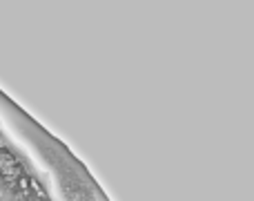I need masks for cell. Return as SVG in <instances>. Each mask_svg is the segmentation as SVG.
I'll return each mask as SVG.
<instances>
[{
    "instance_id": "1",
    "label": "cell",
    "mask_w": 254,
    "mask_h": 201,
    "mask_svg": "<svg viewBox=\"0 0 254 201\" xmlns=\"http://www.w3.org/2000/svg\"><path fill=\"white\" fill-rule=\"evenodd\" d=\"M0 175H2L4 181H18L20 179V166H18V161L13 159L11 152H7V150H0Z\"/></svg>"
},
{
    "instance_id": "2",
    "label": "cell",
    "mask_w": 254,
    "mask_h": 201,
    "mask_svg": "<svg viewBox=\"0 0 254 201\" xmlns=\"http://www.w3.org/2000/svg\"><path fill=\"white\" fill-rule=\"evenodd\" d=\"M18 188L27 190V188H29V179H27V177H20V179H18Z\"/></svg>"
}]
</instances>
